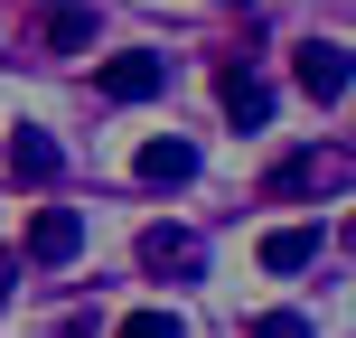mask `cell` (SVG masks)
<instances>
[{"instance_id":"obj_12","label":"cell","mask_w":356,"mask_h":338,"mask_svg":"<svg viewBox=\"0 0 356 338\" xmlns=\"http://www.w3.org/2000/svg\"><path fill=\"white\" fill-rule=\"evenodd\" d=\"M253 338H319V329H309L300 310H263V320H253Z\"/></svg>"},{"instance_id":"obj_11","label":"cell","mask_w":356,"mask_h":338,"mask_svg":"<svg viewBox=\"0 0 356 338\" xmlns=\"http://www.w3.org/2000/svg\"><path fill=\"white\" fill-rule=\"evenodd\" d=\"M113 338H188V329H178V320H169V310H131V320H122V329H113Z\"/></svg>"},{"instance_id":"obj_10","label":"cell","mask_w":356,"mask_h":338,"mask_svg":"<svg viewBox=\"0 0 356 338\" xmlns=\"http://www.w3.org/2000/svg\"><path fill=\"white\" fill-rule=\"evenodd\" d=\"M85 38H94V19H85V10H56V29H47V47H56V56H75Z\"/></svg>"},{"instance_id":"obj_2","label":"cell","mask_w":356,"mask_h":338,"mask_svg":"<svg viewBox=\"0 0 356 338\" xmlns=\"http://www.w3.org/2000/svg\"><path fill=\"white\" fill-rule=\"evenodd\" d=\"M291 75H300L309 104H338V94H347V47H338V38H309V47L291 56Z\"/></svg>"},{"instance_id":"obj_8","label":"cell","mask_w":356,"mask_h":338,"mask_svg":"<svg viewBox=\"0 0 356 338\" xmlns=\"http://www.w3.org/2000/svg\"><path fill=\"white\" fill-rule=\"evenodd\" d=\"M10 178H19V188H47V178H56V141H47V132H29V123L10 132Z\"/></svg>"},{"instance_id":"obj_9","label":"cell","mask_w":356,"mask_h":338,"mask_svg":"<svg viewBox=\"0 0 356 338\" xmlns=\"http://www.w3.org/2000/svg\"><path fill=\"white\" fill-rule=\"evenodd\" d=\"M131 169H141L150 188H178V178H197V151H188V141H141Z\"/></svg>"},{"instance_id":"obj_13","label":"cell","mask_w":356,"mask_h":338,"mask_svg":"<svg viewBox=\"0 0 356 338\" xmlns=\"http://www.w3.org/2000/svg\"><path fill=\"white\" fill-rule=\"evenodd\" d=\"M0 301H10V263H0Z\"/></svg>"},{"instance_id":"obj_4","label":"cell","mask_w":356,"mask_h":338,"mask_svg":"<svg viewBox=\"0 0 356 338\" xmlns=\"http://www.w3.org/2000/svg\"><path fill=\"white\" fill-rule=\"evenodd\" d=\"M75 245H85V216L75 207H38L29 216V263H75Z\"/></svg>"},{"instance_id":"obj_5","label":"cell","mask_w":356,"mask_h":338,"mask_svg":"<svg viewBox=\"0 0 356 338\" xmlns=\"http://www.w3.org/2000/svg\"><path fill=\"white\" fill-rule=\"evenodd\" d=\"M141 263H150V272H178V282H197L207 245H197L188 226H150V235H141Z\"/></svg>"},{"instance_id":"obj_7","label":"cell","mask_w":356,"mask_h":338,"mask_svg":"<svg viewBox=\"0 0 356 338\" xmlns=\"http://www.w3.org/2000/svg\"><path fill=\"white\" fill-rule=\"evenodd\" d=\"M319 263V226H272L263 235V272H309Z\"/></svg>"},{"instance_id":"obj_3","label":"cell","mask_w":356,"mask_h":338,"mask_svg":"<svg viewBox=\"0 0 356 338\" xmlns=\"http://www.w3.org/2000/svg\"><path fill=\"white\" fill-rule=\"evenodd\" d=\"M216 104H225L234 132H263V123H272V85H263L253 66H225V75H216Z\"/></svg>"},{"instance_id":"obj_6","label":"cell","mask_w":356,"mask_h":338,"mask_svg":"<svg viewBox=\"0 0 356 338\" xmlns=\"http://www.w3.org/2000/svg\"><path fill=\"white\" fill-rule=\"evenodd\" d=\"M160 85H169L160 56H104V94H113V104H150Z\"/></svg>"},{"instance_id":"obj_1","label":"cell","mask_w":356,"mask_h":338,"mask_svg":"<svg viewBox=\"0 0 356 338\" xmlns=\"http://www.w3.org/2000/svg\"><path fill=\"white\" fill-rule=\"evenodd\" d=\"M347 178H356L347 141H328V151H291V160L263 178V197H272V207H300V197H347Z\"/></svg>"}]
</instances>
